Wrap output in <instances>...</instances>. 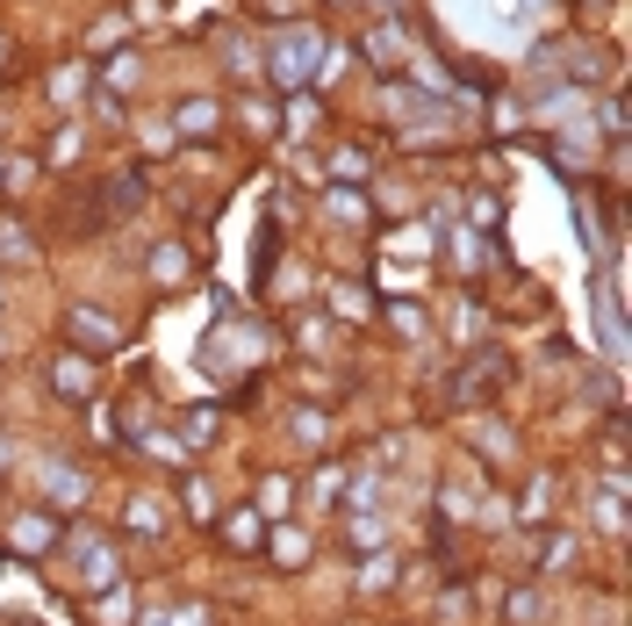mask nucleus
<instances>
[{"label":"nucleus","mask_w":632,"mask_h":626,"mask_svg":"<svg viewBox=\"0 0 632 626\" xmlns=\"http://www.w3.org/2000/svg\"><path fill=\"white\" fill-rule=\"evenodd\" d=\"M58 389H72V397H86V367H80V361H65V367H58Z\"/></svg>","instance_id":"nucleus-1"}]
</instances>
